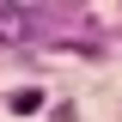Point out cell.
Here are the masks:
<instances>
[{
    "label": "cell",
    "instance_id": "obj_1",
    "mask_svg": "<svg viewBox=\"0 0 122 122\" xmlns=\"http://www.w3.org/2000/svg\"><path fill=\"white\" fill-rule=\"evenodd\" d=\"M25 30H30V18L18 6H0V43H25Z\"/></svg>",
    "mask_w": 122,
    "mask_h": 122
},
{
    "label": "cell",
    "instance_id": "obj_2",
    "mask_svg": "<svg viewBox=\"0 0 122 122\" xmlns=\"http://www.w3.org/2000/svg\"><path fill=\"white\" fill-rule=\"evenodd\" d=\"M12 110L30 116V110H43V92H12Z\"/></svg>",
    "mask_w": 122,
    "mask_h": 122
}]
</instances>
